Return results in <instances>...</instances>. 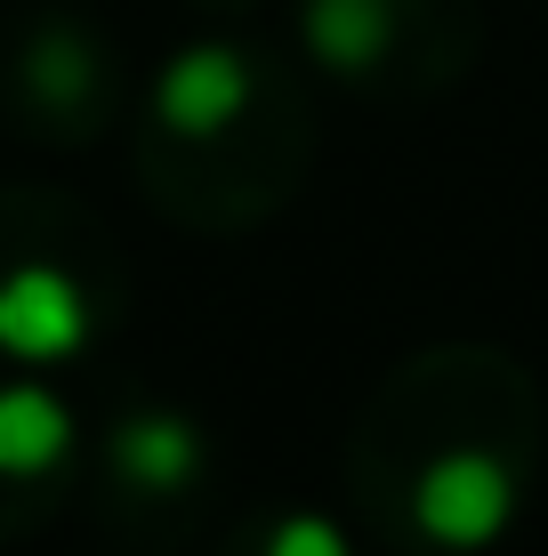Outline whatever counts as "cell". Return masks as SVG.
Here are the masks:
<instances>
[{"instance_id":"5","label":"cell","mask_w":548,"mask_h":556,"mask_svg":"<svg viewBox=\"0 0 548 556\" xmlns=\"http://www.w3.org/2000/svg\"><path fill=\"white\" fill-rule=\"evenodd\" d=\"M307 65L371 105H428L476 73L484 0H291Z\"/></svg>"},{"instance_id":"7","label":"cell","mask_w":548,"mask_h":556,"mask_svg":"<svg viewBox=\"0 0 548 556\" xmlns=\"http://www.w3.org/2000/svg\"><path fill=\"white\" fill-rule=\"evenodd\" d=\"M89 435L41 379H0V548L33 541L81 501Z\"/></svg>"},{"instance_id":"3","label":"cell","mask_w":548,"mask_h":556,"mask_svg":"<svg viewBox=\"0 0 548 556\" xmlns=\"http://www.w3.org/2000/svg\"><path fill=\"white\" fill-rule=\"evenodd\" d=\"M129 306L113 226L65 186H0V363H81Z\"/></svg>"},{"instance_id":"6","label":"cell","mask_w":548,"mask_h":556,"mask_svg":"<svg viewBox=\"0 0 548 556\" xmlns=\"http://www.w3.org/2000/svg\"><path fill=\"white\" fill-rule=\"evenodd\" d=\"M0 122L33 146L89 153L129 122V49L89 0H25L0 41Z\"/></svg>"},{"instance_id":"4","label":"cell","mask_w":548,"mask_h":556,"mask_svg":"<svg viewBox=\"0 0 548 556\" xmlns=\"http://www.w3.org/2000/svg\"><path fill=\"white\" fill-rule=\"evenodd\" d=\"M81 492L98 532L122 556H178L211 525L218 501V435L169 395H122L89 435Z\"/></svg>"},{"instance_id":"1","label":"cell","mask_w":548,"mask_h":556,"mask_svg":"<svg viewBox=\"0 0 548 556\" xmlns=\"http://www.w3.org/2000/svg\"><path fill=\"white\" fill-rule=\"evenodd\" d=\"M548 452V395L500 339L411 348L347 428V508L387 556H484L517 532Z\"/></svg>"},{"instance_id":"2","label":"cell","mask_w":548,"mask_h":556,"mask_svg":"<svg viewBox=\"0 0 548 556\" xmlns=\"http://www.w3.org/2000/svg\"><path fill=\"white\" fill-rule=\"evenodd\" d=\"M323 122L282 49L251 33H202L169 49L129 105V178L154 218L186 235H258L307 194Z\"/></svg>"},{"instance_id":"9","label":"cell","mask_w":548,"mask_h":556,"mask_svg":"<svg viewBox=\"0 0 548 556\" xmlns=\"http://www.w3.org/2000/svg\"><path fill=\"white\" fill-rule=\"evenodd\" d=\"M202 16H242V9H258V0H194Z\"/></svg>"},{"instance_id":"8","label":"cell","mask_w":548,"mask_h":556,"mask_svg":"<svg viewBox=\"0 0 548 556\" xmlns=\"http://www.w3.org/2000/svg\"><path fill=\"white\" fill-rule=\"evenodd\" d=\"M218 556H355V532L323 508H251L218 532Z\"/></svg>"}]
</instances>
